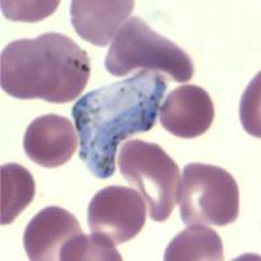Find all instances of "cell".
<instances>
[{
  "mask_svg": "<svg viewBox=\"0 0 261 261\" xmlns=\"http://www.w3.org/2000/svg\"><path fill=\"white\" fill-rule=\"evenodd\" d=\"M167 90L162 74L140 71L132 77L86 93L72 107L80 141V158L93 175L115 174L119 144L155 125Z\"/></svg>",
  "mask_w": 261,
  "mask_h": 261,
  "instance_id": "cell-1",
  "label": "cell"
},
{
  "mask_svg": "<svg viewBox=\"0 0 261 261\" xmlns=\"http://www.w3.org/2000/svg\"><path fill=\"white\" fill-rule=\"evenodd\" d=\"M89 77V55L62 33L17 39L2 51V89L17 99L67 103L77 99Z\"/></svg>",
  "mask_w": 261,
  "mask_h": 261,
  "instance_id": "cell-2",
  "label": "cell"
},
{
  "mask_svg": "<svg viewBox=\"0 0 261 261\" xmlns=\"http://www.w3.org/2000/svg\"><path fill=\"white\" fill-rule=\"evenodd\" d=\"M105 67L116 77H124L135 69H146L166 74L175 83H187L195 72L192 60L183 48L155 33L140 17L128 18L116 33Z\"/></svg>",
  "mask_w": 261,
  "mask_h": 261,
  "instance_id": "cell-3",
  "label": "cell"
},
{
  "mask_svg": "<svg viewBox=\"0 0 261 261\" xmlns=\"http://www.w3.org/2000/svg\"><path fill=\"white\" fill-rule=\"evenodd\" d=\"M184 225L222 226L239 216V187L234 176L220 166L188 163L179 181L178 199Z\"/></svg>",
  "mask_w": 261,
  "mask_h": 261,
  "instance_id": "cell-4",
  "label": "cell"
},
{
  "mask_svg": "<svg viewBox=\"0 0 261 261\" xmlns=\"http://www.w3.org/2000/svg\"><path fill=\"white\" fill-rule=\"evenodd\" d=\"M118 162L123 178L145 200L151 220H169L180 181V169L175 161L158 144L136 139L123 144Z\"/></svg>",
  "mask_w": 261,
  "mask_h": 261,
  "instance_id": "cell-5",
  "label": "cell"
},
{
  "mask_svg": "<svg viewBox=\"0 0 261 261\" xmlns=\"http://www.w3.org/2000/svg\"><path fill=\"white\" fill-rule=\"evenodd\" d=\"M146 221V202L137 191L110 186L98 191L88 206L90 231L109 238L114 244L134 239Z\"/></svg>",
  "mask_w": 261,
  "mask_h": 261,
  "instance_id": "cell-6",
  "label": "cell"
},
{
  "mask_svg": "<svg viewBox=\"0 0 261 261\" xmlns=\"http://www.w3.org/2000/svg\"><path fill=\"white\" fill-rule=\"evenodd\" d=\"M76 128L64 116L47 114L36 118L24 135V150L34 163L57 169L68 162L77 150Z\"/></svg>",
  "mask_w": 261,
  "mask_h": 261,
  "instance_id": "cell-7",
  "label": "cell"
},
{
  "mask_svg": "<svg viewBox=\"0 0 261 261\" xmlns=\"http://www.w3.org/2000/svg\"><path fill=\"white\" fill-rule=\"evenodd\" d=\"M214 120V105L208 92L197 85H183L172 90L160 107L162 127L180 139L204 135Z\"/></svg>",
  "mask_w": 261,
  "mask_h": 261,
  "instance_id": "cell-8",
  "label": "cell"
},
{
  "mask_svg": "<svg viewBox=\"0 0 261 261\" xmlns=\"http://www.w3.org/2000/svg\"><path fill=\"white\" fill-rule=\"evenodd\" d=\"M134 9L132 0H73L71 24L84 41L105 47L115 38Z\"/></svg>",
  "mask_w": 261,
  "mask_h": 261,
  "instance_id": "cell-9",
  "label": "cell"
},
{
  "mask_svg": "<svg viewBox=\"0 0 261 261\" xmlns=\"http://www.w3.org/2000/svg\"><path fill=\"white\" fill-rule=\"evenodd\" d=\"M81 226L71 212L48 206L33 217L24 232V247L32 261L60 260V249L81 234Z\"/></svg>",
  "mask_w": 261,
  "mask_h": 261,
  "instance_id": "cell-10",
  "label": "cell"
},
{
  "mask_svg": "<svg viewBox=\"0 0 261 261\" xmlns=\"http://www.w3.org/2000/svg\"><path fill=\"white\" fill-rule=\"evenodd\" d=\"M165 261H221L223 244L218 232L205 225H191L165 251Z\"/></svg>",
  "mask_w": 261,
  "mask_h": 261,
  "instance_id": "cell-11",
  "label": "cell"
},
{
  "mask_svg": "<svg viewBox=\"0 0 261 261\" xmlns=\"http://www.w3.org/2000/svg\"><path fill=\"white\" fill-rule=\"evenodd\" d=\"M36 195L34 178L18 163H7L0 169V223L11 225Z\"/></svg>",
  "mask_w": 261,
  "mask_h": 261,
  "instance_id": "cell-12",
  "label": "cell"
},
{
  "mask_svg": "<svg viewBox=\"0 0 261 261\" xmlns=\"http://www.w3.org/2000/svg\"><path fill=\"white\" fill-rule=\"evenodd\" d=\"M62 261H122L115 244L101 234H79L60 249Z\"/></svg>",
  "mask_w": 261,
  "mask_h": 261,
  "instance_id": "cell-13",
  "label": "cell"
},
{
  "mask_svg": "<svg viewBox=\"0 0 261 261\" xmlns=\"http://www.w3.org/2000/svg\"><path fill=\"white\" fill-rule=\"evenodd\" d=\"M59 4V0H43V2L2 0L0 6L7 20L15 22H38L53 15Z\"/></svg>",
  "mask_w": 261,
  "mask_h": 261,
  "instance_id": "cell-14",
  "label": "cell"
},
{
  "mask_svg": "<svg viewBox=\"0 0 261 261\" xmlns=\"http://www.w3.org/2000/svg\"><path fill=\"white\" fill-rule=\"evenodd\" d=\"M239 116L246 132L260 139V73L256 74V77L244 90L239 107Z\"/></svg>",
  "mask_w": 261,
  "mask_h": 261,
  "instance_id": "cell-15",
  "label": "cell"
}]
</instances>
